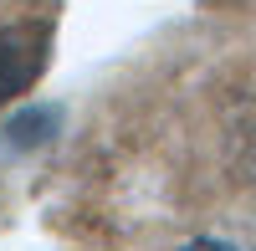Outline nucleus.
<instances>
[{
  "mask_svg": "<svg viewBox=\"0 0 256 251\" xmlns=\"http://www.w3.org/2000/svg\"><path fill=\"white\" fill-rule=\"evenodd\" d=\"M180 251H251V246H236V241H220V236H195V241H184Z\"/></svg>",
  "mask_w": 256,
  "mask_h": 251,
  "instance_id": "obj_3",
  "label": "nucleus"
},
{
  "mask_svg": "<svg viewBox=\"0 0 256 251\" xmlns=\"http://www.w3.org/2000/svg\"><path fill=\"white\" fill-rule=\"evenodd\" d=\"M56 128H62V113L52 108V102H31V108H20V113L6 118V149H16V154L41 149Z\"/></svg>",
  "mask_w": 256,
  "mask_h": 251,
  "instance_id": "obj_2",
  "label": "nucleus"
},
{
  "mask_svg": "<svg viewBox=\"0 0 256 251\" xmlns=\"http://www.w3.org/2000/svg\"><path fill=\"white\" fill-rule=\"evenodd\" d=\"M52 36H56V10L0 20V108L41 82L52 62Z\"/></svg>",
  "mask_w": 256,
  "mask_h": 251,
  "instance_id": "obj_1",
  "label": "nucleus"
}]
</instances>
